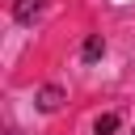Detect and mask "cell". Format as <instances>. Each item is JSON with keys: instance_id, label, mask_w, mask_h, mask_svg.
<instances>
[{"instance_id": "1", "label": "cell", "mask_w": 135, "mask_h": 135, "mask_svg": "<svg viewBox=\"0 0 135 135\" xmlns=\"http://www.w3.org/2000/svg\"><path fill=\"white\" fill-rule=\"evenodd\" d=\"M101 55H105V38H101V34H89L84 46H80V59H84V63H97Z\"/></svg>"}, {"instance_id": "2", "label": "cell", "mask_w": 135, "mask_h": 135, "mask_svg": "<svg viewBox=\"0 0 135 135\" xmlns=\"http://www.w3.org/2000/svg\"><path fill=\"white\" fill-rule=\"evenodd\" d=\"M59 105H63V89H59V84L38 89V110H46V114H51V110H59Z\"/></svg>"}, {"instance_id": "3", "label": "cell", "mask_w": 135, "mask_h": 135, "mask_svg": "<svg viewBox=\"0 0 135 135\" xmlns=\"http://www.w3.org/2000/svg\"><path fill=\"white\" fill-rule=\"evenodd\" d=\"M42 4H46V0H13V17L30 25V21H34L38 13H42Z\"/></svg>"}, {"instance_id": "4", "label": "cell", "mask_w": 135, "mask_h": 135, "mask_svg": "<svg viewBox=\"0 0 135 135\" xmlns=\"http://www.w3.org/2000/svg\"><path fill=\"white\" fill-rule=\"evenodd\" d=\"M118 127V114H105V118H97V135H110Z\"/></svg>"}, {"instance_id": "5", "label": "cell", "mask_w": 135, "mask_h": 135, "mask_svg": "<svg viewBox=\"0 0 135 135\" xmlns=\"http://www.w3.org/2000/svg\"><path fill=\"white\" fill-rule=\"evenodd\" d=\"M13 135H17V131H13Z\"/></svg>"}, {"instance_id": "6", "label": "cell", "mask_w": 135, "mask_h": 135, "mask_svg": "<svg viewBox=\"0 0 135 135\" xmlns=\"http://www.w3.org/2000/svg\"><path fill=\"white\" fill-rule=\"evenodd\" d=\"M131 135H135V131H131Z\"/></svg>"}]
</instances>
